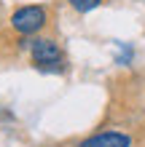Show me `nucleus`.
I'll list each match as a JSON object with an SVG mask.
<instances>
[{
    "label": "nucleus",
    "mask_w": 145,
    "mask_h": 147,
    "mask_svg": "<svg viewBox=\"0 0 145 147\" xmlns=\"http://www.w3.org/2000/svg\"><path fill=\"white\" fill-rule=\"evenodd\" d=\"M30 59L38 70H46V72H62L65 70V54L59 48L57 40L51 38H38L32 40L30 46Z\"/></svg>",
    "instance_id": "obj_1"
},
{
    "label": "nucleus",
    "mask_w": 145,
    "mask_h": 147,
    "mask_svg": "<svg viewBox=\"0 0 145 147\" xmlns=\"http://www.w3.org/2000/svg\"><path fill=\"white\" fill-rule=\"evenodd\" d=\"M46 22H48L46 5H22L11 16V27L19 35H35V32H40L46 27Z\"/></svg>",
    "instance_id": "obj_2"
},
{
    "label": "nucleus",
    "mask_w": 145,
    "mask_h": 147,
    "mask_svg": "<svg viewBox=\"0 0 145 147\" xmlns=\"http://www.w3.org/2000/svg\"><path fill=\"white\" fill-rule=\"evenodd\" d=\"M78 147H132V136L118 128H108L86 136L83 142H78Z\"/></svg>",
    "instance_id": "obj_3"
},
{
    "label": "nucleus",
    "mask_w": 145,
    "mask_h": 147,
    "mask_svg": "<svg viewBox=\"0 0 145 147\" xmlns=\"http://www.w3.org/2000/svg\"><path fill=\"white\" fill-rule=\"evenodd\" d=\"M67 3H70L78 13H89V11H94V8L102 3V0H67Z\"/></svg>",
    "instance_id": "obj_4"
}]
</instances>
